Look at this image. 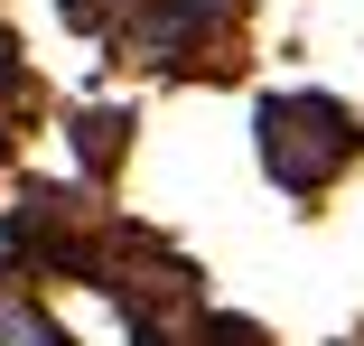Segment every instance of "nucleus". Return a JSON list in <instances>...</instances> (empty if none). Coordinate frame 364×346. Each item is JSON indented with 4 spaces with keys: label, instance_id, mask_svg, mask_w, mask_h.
<instances>
[{
    "label": "nucleus",
    "instance_id": "nucleus-1",
    "mask_svg": "<svg viewBox=\"0 0 364 346\" xmlns=\"http://www.w3.org/2000/svg\"><path fill=\"white\" fill-rule=\"evenodd\" d=\"M0 346H65V327L28 300H0Z\"/></svg>",
    "mask_w": 364,
    "mask_h": 346
}]
</instances>
